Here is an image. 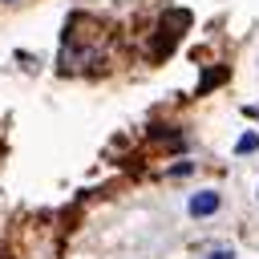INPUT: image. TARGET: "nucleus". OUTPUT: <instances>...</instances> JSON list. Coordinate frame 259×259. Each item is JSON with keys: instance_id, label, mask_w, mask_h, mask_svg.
I'll return each instance as SVG.
<instances>
[{"instance_id": "obj_1", "label": "nucleus", "mask_w": 259, "mask_h": 259, "mask_svg": "<svg viewBox=\"0 0 259 259\" xmlns=\"http://www.w3.org/2000/svg\"><path fill=\"white\" fill-rule=\"evenodd\" d=\"M105 57H109V32H105V24H97L89 16H73L65 24V40H61V69L65 73L97 69Z\"/></svg>"}, {"instance_id": "obj_2", "label": "nucleus", "mask_w": 259, "mask_h": 259, "mask_svg": "<svg viewBox=\"0 0 259 259\" xmlns=\"http://www.w3.org/2000/svg\"><path fill=\"white\" fill-rule=\"evenodd\" d=\"M186 24H190V12H186V8H170V12L158 20V28H154V40H150V57H154V61H162L166 53H174V45L182 40Z\"/></svg>"}, {"instance_id": "obj_3", "label": "nucleus", "mask_w": 259, "mask_h": 259, "mask_svg": "<svg viewBox=\"0 0 259 259\" xmlns=\"http://www.w3.org/2000/svg\"><path fill=\"white\" fill-rule=\"evenodd\" d=\"M214 210H219V194H214V190H198V194L190 198V214H194V219L214 214Z\"/></svg>"}, {"instance_id": "obj_4", "label": "nucleus", "mask_w": 259, "mask_h": 259, "mask_svg": "<svg viewBox=\"0 0 259 259\" xmlns=\"http://www.w3.org/2000/svg\"><path fill=\"white\" fill-rule=\"evenodd\" d=\"M235 150H239V154H255V150H259V138H255V134H243V138L235 142Z\"/></svg>"}, {"instance_id": "obj_5", "label": "nucleus", "mask_w": 259, "mask_h": 259, "mask_svg": "<svg viewBox=\"0 0 259 259\" xmlns=\"http://www.w3.org/2000/svg\"><path fill=\"white\" fill-rule=\"evenodd\" d=\"M210 259H235V255H231V251H214Z\"/></svg>"}]
</instances>
